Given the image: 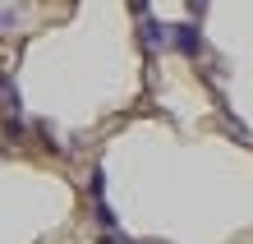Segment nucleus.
<instances>
[{
    "mask_svg": "<svg viewBox=\"0 0 253 244\" xmlns=\"http://www.w3.org/2000/svg\"><path fill=\"white\" fill-rule=\"evenodd\" d=\"M170 42H175L184 55H203V33H198L193 23H170Z\"/></svg>",
    "mask_w": 253,
    "mask_h": 244,
    "instance_id": "obj_1",
    "label": "nucleus"
},
{
    "mask_svg": "<svg viewBox=\"0 0 253 244\" xmlns=\"http://www.w3.org/2000/svg\"><path fill=\"white\" fill-rule=\"evenodd\" d=\"M143 28H147V33H143L147 47H166V42H170V23H143Z\"/></svg>",
    "mask_w": 253,
    "mask_h": 244,
    "instance_id": "obj_2",
    "label": "nucleus"
},
{
    "mask_svg": "<svg viewBox=\"0 0 253 244\" xmlns=\"http://www.w3.org/2000/svg\"><path fill=\"white\" fill-rule=\"evenodd\" d=\"M92 217H97L101 226H115V212L106 207V198H97V207H92Z\"/></svg>",
    "mask_w": 253,
    "mask_h": 244,
    "instance_id": "obj_3",
    "label": "nucleus"
},
{
    "mask_svg": "<svg viewBox=\"0 0 253 244\" xmlns=\"http://www.w3.org/2000/svg\"><path fill=\"white\" fill-rule=\"evenodd\" d=\"M101 244H133V240H125V235H101Z\"/></svg>",
    "mask_w": 253,
    "mask_h": 244,
    "instance_id": "obj_4",
    "label": "nucleus"
}]
</instances>
